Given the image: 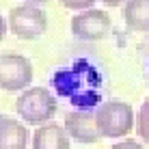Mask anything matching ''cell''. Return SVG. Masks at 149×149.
Wrapping results in <instances>:
<instances>
[{
    "instance_id": "30bf717a",
    "label": "cell",
    "mask_w": 149,
    "mask_h": 149,
    "mask_svg": "<svg viewBox=\"0 0 149 149\" xmlns=\"http://www.w3.org/2000/svg\"><path fill=\"white\" fill-rule=\"evenodd\" d=\"M134 130L138 132L141 141L149 143V97L143 102L141 110H138V115H136V125H134Z\"/></svg>"
},
{
    "instance_id": "8992f818",
    "label": "cell",
    "mask_w": 149,
    "mask_h": 149,
    "mask_svg": "<svg viewBox=\"0 0 149 149\" xmlns=\"http://www.w3.org/2000/svg\"><path fill=\"white\" fill-rule=\"evenodd\" d=\"M63 125H65V130H67L71 141L82 143V145H93L100 138H104L100 127H97L95 112H91V110H71V112H67Z\"/></svg>"
},
{
    "instance_id": "7a4b0ae2",
    "label": "cell",
    "mask_w": 149,
    "mask_h": 149,
    "mask_svg": "<svg viewBox=\"0 0 149 149\" xmlns=\"http://www.w3.org/2000/svg\"><path fill=\"white\" fill-rule=\"evenodd\" d=\"M97 127L104 138H123L136 125V117L130 104L119 100H110L95 110Z\"/></svg>"
},
{
    "instance_id": "8fae6325",
    "label": "cell",
    "mask_w": 149,
    "mask_h": 149,
    "mask_svg": "<svg viewBox=\"0 0 149 149\" xmlns=\"http://www.w3.org/2000/svg\"><path fill=\"white\" fill-rule=\"evenodd\" d=\"M97 0H61V4L67 9H82V11H86V9H93V4Z\"/></svg>"
},
{
    "instance_id": "5bb4252c",
    "label": "cell",
    "mask_w": 149,
    "mask_h": 149,
    "mask_svg": "<svg viewBox=\"0 0 149 149\" xmlns=\"http://www.w3.org/2000/svg\"><path fill=\"white\" fill-rule=\"evenodd\" d=\"M104 4H108V7H119V4H123V2H127V0H102Z\"/></svg>"
},
{
    "instance_id": "ba28073f",
    "label": "cell",
    "mask_w": 149,
    "mask_h": 149,
    "mask_svg": "<svg viewBox=\"0 0 149 149\" xmlns=\"http://www.w3.org/2000/svg\"><path fill=\"white\" fill-rule=\"evenodd\" d=\"M26 145L28 127L13 117H7L0 123V149H26Z\"/></svg>"
},
{
    "instance_id": "9c48e42d",
    "label": "cell",
    "mask_w": 149,
    "mask_h": 149,
    "mask_svg": "<svg viewBox=\"0 0 149 149\" xmlns=\"http://www.w3.org/2000/svg\"><path fill=\"white\" fill-rule=\"evenodd\" d=\"M123 22L130 30H149V0H127L123 4Z\"/></svg>"
},
{
    "instance_id": "5b68a950",
    "label": "cell",
    "mask_w": 149,
    "mask_h": 149,
    "mask_svg": "<svg viewBox=\"0 0 149 149\" xmlns=\"http://www.w3.org/2000/svg\"><path fill=\"white\" fill-rule=\"evenodd\" d=\"M110 33V17L102 9H86L71 19V35L80 41H100Z\"/></svg>"
},
{
    "instance_id": "6da1fadb",
    "label": "cell",
    "mask_w": 149,
    "mask_h": 149,
    "mask_svg": "<svg viewBox=\"0 0 149 149\" xmlns=\"http://www.w3.org/2000/svg\"><path fill=\"white\" fill-rule=\"evenodd\" d=\"M15 110L19 119L28 125H45L54 119L58 104L45 86H30L19 93L15 102Z\"/></svg>"
},
{
    "instance_id": "52a82bcc",
    "label": "cell",
    "mask_w": 149,
    "mask_h": 149,
    "mask_svg": "<svg viewBox=\"0 0 149 149\" xmlns=\"http://www.w3.org/2000/svg\"><path fill=\"white\" fill-rule=\"evenodd\" d=\"M71 138L65 130V125L50 121L45 125H39L33 134V149H69Z\"/></svg>"
},
{
    "instance_id": "2e32d148",
    "label": "cell",
    "mask_w": 149,
    "mask_h": 149,
    "mask_svg": "<svg viewBox=\"0 0 149 149\" xmlns=\"http://www.w3.org/2000/svg\"><path fill=\"white\" fill-rule=\"evenodd\" d=\"M4 119H7V115H0V123H2Z\"/></svg>"
},
{
    "instance_id": "277c9868",
    "label": "cell",
    "mask_w": 149,
    "mask_h": 149,
    "mask_svg": "<svg viewBox=\"0 0 149 149\" xmlns=\"http://www.w3.org/2000/svg\"><path fill=\"white\" fill-rule=\"evenodd\" d=\"M33 82V63L24 54H0V89L7 93L26 91Z\"/></svg>"
},
{
    "instance_id": "4fadbf2b",
    "label": "cell",
    "mask_w": 149,
    "mask_h": 149,
    "mask_svg": "<svg viewBox=\"0 0 149 149\" xmlns=\"http://www.w3.org/2000/svg\"><path fill=\"white\" fill-rule=\"evenodd\" d=\"M7 26H9V19H4L2 15H0V41L4 39V35H7Z\"/></svg>"
},
{
    "instance_id": "7c38bea8",
    "label": "cell",
    "mask_w": 149,
    "mask_h": 149,
    "mask_svg": "<svg viewBox=\"0 0 149 149\" xmlns=\"http://www.w3.org/2000/svg\"><path fill=\"white\" fill-rule=\"evenodd\" d=\"M110 149H145V147H143V143L134 141V138H125L123 143H115Z\"/></svg>"
},
{
    "instance_id": "9a60e30c",
    "label": "cell",
    "mask_w": 149,
    "mask_h": 149,
    "mask_svg": "<svg viewBox=\"0 0 149 149\" xmlns=\"http://www.w3.org/2000/svg\"><path fill=\"white\" fill-rule=\"evenodd\" d=\"M26 2H28V4H37V7H39V4H45L48 0H26Z\"/></svg>"
},
{
    "instance_id": "3957f363",
    "label": "cell",
    "mask_w": 149,
    "mask_h": 149,
    "mask_svg": "<svg viewBox=\"0 0 149 149\" xmlns=\"http://www.w3.org/2000/svg\"><path fill=\"white\" fill-rule=\"evenodd\" d=\"M9 28L15 37L33 41L48 30V15L37 4H17L9 11Z\"/></svg>"
}]
</instances>
